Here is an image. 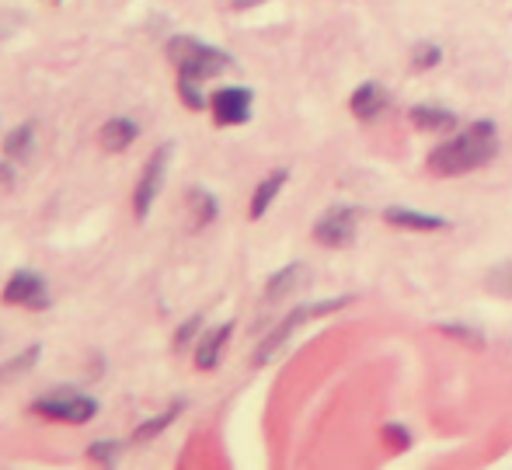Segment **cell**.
<instances>
[{
	"label": "cell",
	"instance_id": "1",
	"mask_svg": "<svg viewBox=\"0 0 512 470\" xmlns=\"http://www.w3.org/2000/svg\"><path fill=\"white\" fill-rule=\"evenodd\" d=\"M495 154H499V126L492 119H481L439 143L425 161V168L436 178H460L467 171L485 168Z\"/></svg>",
	"mask_w": 512,
	"mask_h": 470
},
{
	"label": "cell",
	"instance_id": "2",
	"mask_svg": "<svg viewBox=\"0 0 512 470\" xmlns=\"http://www.w3.org/2000/svg\"><path fill=\"white\" fill-rule=\"evenodd\" d=\"M168 60L175 63L178 81L203 84L209 77H220L223 70H234V56L220 46L196 39V35H175L168 39Z\"/></svg>",
	"mask_w": 512,
	"mask_h": 470
},
{
	"label": "cell",
	"instance_id": "3",
	"mask_svg": "<svg viewBox=\"0 0 512 470\" xmlns=\"http://www.w3.org/2000/svg\"><path fill=\"white\" fill-rule=\"evenodd\" d=\"M345 303H352V296H328V300H314V303H300V307H293L290 314L283 317V321L276 324V331H272L269 338H265L262 345H258L255 352V366H265L272 356H276L279 349H283L286 342L293 338V331L300 328V324L314 321V317H324V314H335V310H342Z\"/></svg>",
	"mask_w": 512,
	"mask_h": 470
},
{
	"label": "cell",
	"instance_id": "4",
	"mask_svg": "<svg viewBox=\"0 0 512 470\" xmlns=\"http://www.w3.org/2000/svg\"><path fill=\"white\" fill-rule=\"evenodd\" d=\"M32 411L39 418H49V422H67V425H84L98 415V401L81 390L60 387L53 394H42L32 401Z\"/></svg>",
	"mask_w": 512,
	"mask_h": 470
},
{
	"label": "cell",
	"instance_id": "5",
	"mask_svg": "<svg viewBox=\"0 0 512 470\" xmlns=\"http://www.w3.org/2000/svg\"><path fill=\"white\" fill-rule=\"evenodd\" d=\"M171 154H175V147H171V143H161V147L147 157V164H143V175H140V182H136V188H133L136 220H147L150 209H154V199L161 195V185H164V178H168Z\"/></svg>",
	"mask_w": 512,
	"mask_h": 470
},
{
	"label": "cell",
	"instance_id": "6",
	"mask_svg": "<svg viewBox=\"0 0 512 470\" xmlns=\"http://www.w3.org/2000/svg\"><path fill=\"white\" fill-rule=\"evenodd\" d=\"M359 206H331L317 216L314 223V241L324 244V248H349L356 241L359 230Z\"/></svg>",
	"mask_w": 512,
	"mask_h": 470
},
{
	"label": "cell",
	"instance_id": "7",
	"mask_svg": "<svg viewBox=\"0 0 512 470\" xmlns=\"http://www.w3.org/2000/svg\"><path fill=\"white\" fill-rule=\"evenodd\" d=\"M4 303H11V307H28V310H46L53 300H49V286L39 272L18 269L4 286Z\"/></svg>",
	"mask_w": 512,
	"mask_h": 470
},
{
	"label": "cell",
	"instance_id": "8",
	"mask_svg": "<svg viewBox=\"0 0 512 470\" xmlns=\"http://www.w3.org/2000/svg\"><path fill=\"white\" fill-rule=\"evenodd\" d=\"M251 101L255 94L251 88H220L209 98V108H213V122L216 126H244L251 119Z\"/></svg>",
	"mask_w": 512,
	"mask_h": 470
},
{
	"label": "cell",
	"instance_id": "9",
	"mask_svg": "<svg viewBox=\"0 0 512 470\" xmlns=\"http://www.w3.org/2000/svg\"><path fill=\"white\" fill-rule=\"evenodd\" d=\"M387 105H391L387 91L380 88V84H373V81L359 84V88L352 91V98H349V108H352V115H356L359 122H377L380 115L387 112Z\"/></svg>",
	"mask_w": 512,
	"mask_h": 470
},
{
	"label": "cell",
	"instance_id": "10",
	"mask_svg": "<svg viewBox=\"0 0 512 470\" xmlns=\"http://www.w3.org/2000/svg\"><path fill=\"white\" fill-rule=\"evenodd\" d=\"M230 335H234V321H223L199 338V345H196V366L199 370L203 373L216 370V363H220V356H223V345L230 342Z\"/></svg>",
	"mask_w": 512,
	"mask_h": 470
},
{
	"label": "cell",
	"instance_id": "11",
	"mask_svg": "<svg viewBox=\"0 0 512 470\" xmlns=\"http://www.w3.org/2000/svg\"><path fill=\"white\" fill-rule=\"evenodd\" d=\"M384 220L391 227H405V230H446V216L436 213H422V209H408V206H387L384 209Z\"/></svg>",
	"mask_w": 512,
	"mask_h": 470
},
{
	"label": "cell",
	"instance_id": "12",
	"mask_svg": "<svg viewBox=\"0 0 512 470\" xmlns=\"http://www.w3.org/2000/svg\"><path fill=\"white\" fill-rule=\"evenodd\" d=\"M408 119L422 133H450V129H457V112H450L443 105H415L408 112Z\"/></svg>",
	"mask_w": 512,
	"mask_h": 470
},
{
	"label": "cell",
	"instance_id": "13",
	"mask_svg": "<svg viewBox=\"0 0 512 470\" xmlns=\"http://www.w3.org/2000/svg\"><path fill=\"white\" fill-rule=\"evenodd\" d=\"M304 279H307V265H300V262H293V265H286V269L272 272V279L265 282V300H269V303L286 300V296L297 293V289L304 286Z\"/></svg>",
	"mask_w": 512,
	"mask_h": 470
},
{
	"label": "cell",
	"instance_id": "14",
	"mask_svg": "<svg viewBox=\"0 0 512 470\" xmlns=\"http://www.w3.org/2000/svg\"><path fill=\"white\" fill-rule=\"evenodd\" d=\"M290 182V171H272L269 178H262L255 188V195H251V220H262L265 213H269V206L276 202V195L283 192V185Z\"/></svg>",
	"mask_w": 512,
	"mask_h": 470
},
{
	"label": "cell",
	"instance_id": "15",
	"mask_svg": "<svg viewBox=\"0 0 512 470\" xmlns=\"http://www.w3.org/2000/svg\"><path fill=\"white\" fill-rule=\"evenodd\" d=\"M136 122L133 119H108L105 126H102V147L108 150V154H122L126 147H133V140H136Z\"/></svg>",
	"mask_w": 512,
	"mask_h": 470
},
{
	"label": "cell",
	"instance_id": "16",
	"mask_svg": "<svg viewBox=\"0 0 512 470\" xmlns=\"http://www.w3.org/2000/svg\"><path fill=\"white\" fill-rule=\"evenodd\" d=\"M185 202H189L192 216H196V227H206V223H213L216 216H220V202H216V195L206 192L203 185H192Z\"/></svg>",
	"mask_w": 512,
	"mask_h": 470
},
{
	"label": "cell",
	"instance_id": "17",
	"mask_svg": "<svg viewBox=\"0 0 512 470\" xmlns=\"http://www.w3.org/2000/svg\"><path fill=\"white\" fill-rule=\"evenodd\" d=\"M182 408H185V401H175L168 411H164V415H154V418H147L143 425H136L133 436H129V439H133V443H150V439L161 436V432L168 429V425L175 422L178 415H182Z\"/></svg>",
	"mask_w": 512,
	"mask_h": 470
},
{
	"label": "cell",
	"instance_id": "18",
	"mask_svg": "<svg viewBox=\"0 0 512 470\" xmlns=\"http://www.w3.org/2000/svg\"><path fill=\"white\" fill-rule=\"evenodd\" d=\"M35 150V126H18L4 136V154L7 161H28Z\"/></svg>",
	"mask_w": 512,
	"mask_h": 470
},
{
	"label": "cell",
	"instance_id": "19",
	"mask_svg": "<svg viewBox=\"0 0 512 470\" xmlns=\"http://www.w3.org/2000/svg\"><path fill=\"white\" fill-rule=\"evenodd\" d=\"M485 289L492 296H502V300H512V262H499L492 272L485 276Z\"/></svg>",
	"mask_w": 512,
	"mask_h": 470
},
{
	"label": "cell",
	"instance_id": "20",
	"mask_svg": "<svg viewBox=\"0 0 512 470\" xmlns=\"http://www.w3.org/2000/svg\"><path fill=\"white\" fill-rule=\"evenodd\" d=\"M443 60V49L436 42H422V46L411 49V70H432Z\"/></svg>",
	"mask_w": 512,
	"mask_h": 470
},
{
	"label": "cell",
	"instance_id": "21",
	"mask_svg": "<svg viewBox=\"0 0 512 470\" xmlns=\"http://www.w3.org/2000/svg\"><path fill=\"white\" fill-rule=\"evenodd\" d=\"M119 453H122V443H115V439H102V443L88 446V457L95 460V464H105V467L119 464Z\"/></svg>",
	"mask_w": 512,
	"mask_h": 470
},
{
	"label": "cell",
	"instance_id": "22",
	"mask_svg": "<svg viewBox=\"0 0 512 470\" xmlns=\"http://www.w3.org/2000/svg\"><path fill=\"white\" fill-rule=\"evenodd\" d=\"M39 352H42V345H32V349H25L18 359H11V363H4V366H0V380H11V376H18V373L32 370L35 359H39Z\"/></svg>",
	"mask_w": 512,
	"mask_h": 470
},
{
	"label": "cell",
	"instance_id": "23",
	"mask_svg": "<svg viewBox=\"0 0 512 470\" xmlns=\"http://www.w3.org/2000/svg\"><path fill=\"white\" fill-rule=\"evenodd\" d=\"M380 436H384V443L391 446V450H398V453H405L408 446H411V432L405 429V425H384V429H380Z\"/></svg>",
	"mask_w": 512,
	"mask_h": 470
},
{
	"label": "cell",
	"instance_id": "24",
	"mask_svg": "<svg viewBox=\"0 0 512 470\" xmlns=\"http://www.w3.org/2000/svg\"><path fill=\"white\" fill-rule=\"evenodd\" d=\"M439 328H443L446 335L464 338V342H471V345H485V335H481V331H471L467 324H439Z\"/></svg>",
	"mask_w": 512,
	"mask_h": 470
},
{
	"label": "cell",
	"instance_id": "25",
	"mask_svg": "<svg viewBox=\"0 0 512 470\" xmlns=\"http://www.w3.org/2000/svg\"><path fill=\"white\" fill-rule=\"evenodd\" d=\"M199 324H203V317H189V321L182 324V328H178V335H175V349H185V345L192 342V338L199 335Z\"/></svg>",
	"mask_w": 512,
	"mask_h": 470
},
{
	"label": "cell",
	"instance_id": "26",
	"mask_svg": "<svg viewBox=\"0 0 512 470\" xmlns=\"http://www.w3.org/2000/svg\"><path fill=\"white\" fill-rule=\"evenodd\" d=\"M11 182H14L11 168H7V164H4V161H0V185H4V188H7V185H11Z\"/></svg>",
	"mask_w": 512,
	"mask_h": 470
},
{
	"label": "cell",
	"instance_id": "27",
	"mask_svg": "<svg viewBox=\"0 0 512 470\" xmlns=\"http://www.w3.org/2000/svg\"><path fill=\"white\" fill-rule=\"evenodd\" d=\"M255 4H265V0H234V11H248Z\"/></svg>",
	"mask_w": 512,
	"mask_h": 470
}]
</instances>
